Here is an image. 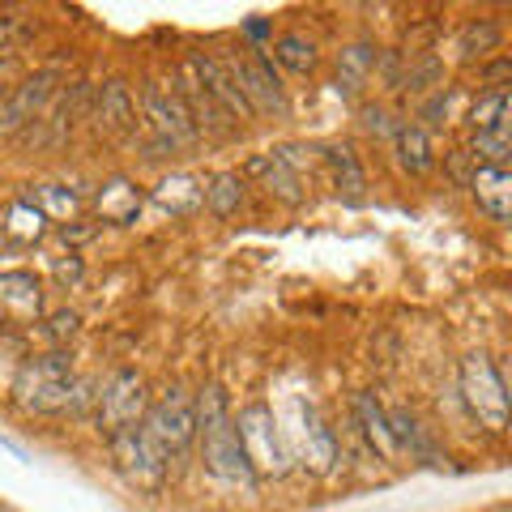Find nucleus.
<instances>
[{
  "mask_svg": "<svg viewBox=\"0 0 512 512\" xmlns=\"http://www.w3.org/2000/svg\"><path fill=\"white\" fill-rule=\"evenodd\" d=\"M419 128L427 133V128H444V120H448V90H436V94H427L423 99V107H419Z\"/></svg>",
  "mask_w": 512,
  "mask_h": 512,
  "instance_id": "nucleus-31",
  "label": "nucleus"
},
{
  "mask_svg": "<svg viewBox=\"0 0 512 512\" xmlns=\"http://www.w3.org/2000/svg\"><path fill=\"white\" fill-rule=\"evenodd\" d=\"M222 64L231 69L239 94H244V103L252 107V116H278L282 120L286 111H291L282 77L274 73V60H269L261 47H244L239 56H227Z\"/></svg>",
  "mask_w": 512,
  "mask_h": 512,
  "instance_id": "nucleus-7",
  "label": "nucleus"
},
{
  "mask_svg": "<svg viewBox=\"0 0 512 512\" xmlns=\"http://www.w3.org/2000/svg\"><path fill=\"white\" fill-rule=\"evenodd\" d=\"M77 329H82V316H77L73 308H60V312H47L43 316V338L52 342V350H60Z\"/></svg>",
  "mask_w": 512,
  "mask_h": 512,
  "instance_id": "nucleus-30",
  "label": "nucleus"
},
{
  "mask_svg": "<svg viewBox=\"0 0 512 512\" xmlns=\"http://www.w3.org/2000/svg\"><path fill=\"white\" fill-rule=\"evenodd\" d=\"M184 69L197 77L201 82V90L210 94V99L227 111V116L235 120V124H248V120H256L252 116V107L244 103V94H239V86H235V77H231V69L222 64V56H214V52H188V60H184Z\"/></svg>",
  "mask_w": 512,
  "mask_h": 512,
  "instance_id": "nucleus-11",
  "label": "nucleus"
},
{
  "mask_svg": "<svg viewBox=\"0 0 512 512\" xmlns=\"http://www.w3.org/2000/svg\"><path fill=\"white\" fill-rule=\"evenodd\" d=\"M470 133H508V86H491L470 107Z\"/></svg>",
  "mask_w": 512,
  "mask_h": 512,
  "instance_id": "nucleus-23",
  "label": "nucleus"
},
{
  "mask_svg": "<svg viewBox=\"0 0 512 512\" xmlns=\"http://www.w3.org/2000/svg\"><path fill=\"white\" fill-rule=\"evenodd\" d=\"M244 188H248V180L239 171H214L210 180L201 184V205L214 218H231L239 205H244Z\"/></svg>",
  "mask_w": 512,
  "mask_h": 512,
  "instance_id": "nucleus-19",
  "label": "nucleus"
},
{
  "mask_svg": "<svg viewBox=\"0 0 512 512\" xmlns=\"http://www.w3.org/2000/svg\"><path fill=\"white\" fill-rule=\"evenodd\" d=\"M141 107H146V124H150V158H167V154H180V150H192L201 141L197 124H192L184 99L171 90H163L158 82H146L141 90Z\"/></svg>",
  "mask_w": 512,
  "mask_h": 512,
  "instance_id": "nucleus-4",
  "label": "nucleus"
},
{
  "mask_svg": "<svg viewBox=\"0 0 512 512\" xmlns=\"http://www.w3.org/2000/svg\"><path fill=\"white\" fill-rule=\"evenodd\" d=\"M94 231L90 227H73V222H64V227H60V239H64V244H82V239H90Z\"/></svg>",
  "mask_w": 512,
  "mask_h": 512,
  "instance_id": "nucleus-34",
  "label": "nucleus"
},
{
  "mask_svg": "<svg viewBox=\"0 0 512 512\" xmlns=\"http://www.w3.org/2000/svg\"><path fill=\"white\" fill-rule=\"evenodd\" d=\"M248 175H261V184L269 188V197H278L286 205H299L303 201V180H299V171L291 158H282V154H256L252 163H248Z\"/></svg>",
  "mask_w": 512,
  "mask_h": 512,
  "instance_id": "nucleus-18",
  "label": "nucleus"
},
{
  "mask_svg": "<svg viewBox=\"0 0 512 512\" xmlns=\"http://www.w3.org/2000/svg\"><path fill=\"white\" fill-rule=\"evenodd\" d=\"M397 163H402V171L410 175H427L431 167H436V150H431V137L423 133L419 124H397Z\"/></svg>",
  "mask_w": 512,
  "mask_h": 512,
  "instance_id": "nucleus-20",
  "label": "nucleus"
},
{
  "mask_svg": "<svg viewBox=\"0 0 512 512\" xmlns=\"http://www.w3.org/2000/svg\"><path fill=\"white\" fill-rule=\"evenodd\" d=\"M235 436H239V444H244V457H248L256 478H282L286 470H291V453H286L278 419L265 402H252V406L239 410Z\"/></svg>",
  "mask_w": 512,
  "mask_h": 512,
  "instance_id": "nucleus-5",
  "label": "nucleus"
},
{
  "mask_svg": "<svg viewBox=\"0 0 512 512\" xmlns=\"http://www.w3.org/2000/svg\"><path fill=\"white\" fill-rule=\"evenodd\" d=\"M461 154H466L474 167H504L508 171L512 141H508V133H470V141H466V150Z\"/></svg>",
  "mask_w": 512,
  "mask_h": 512,
  "instance_id": "nucleus-27",
  "label": "nucleus"
},
{
  "mask_svg": "<svg viewBox=\"0 0 512 512\" xmlns=\"http://www.w3.org/2000/svg\"><path fill=\"white\" fill-rule=\"evenodd\" d=\"M73 355L69 350H43L30 355L18 376H13V402L26 414H69V397H73Z\"/></svg>",
  "mask_w": 512,
  "mask_h": 512,
  "instance_id": "nucleus-2",
  "label": "nucleus"
},
{
  "mask_svg": "<svg viewBox=\"0 0 512 512\" xmlns=\"http://www.w3.org/2000/svg\"><path fill=\"white\" fill-rule=\"evenodd\" d=\"M22 320L35 325L43 320V282L30 269H5L0 274V320Z\"/></svg>",
  "mask_w": 512,
  "mask_h": 512,
  "instance_id": "nucleus-12",
  "label": "nucleus"
},
{
  "mask_svg": "<svg viewBox=\"0 0 512 512\" xmlns=\"http://www.w3.org/2000/svg\"><path fill=\"white\" fill-rule=\"evenodd\" d=\"M274 60L282 64V69H291V73H312L320 64V52H316V43L308 35L286 30V35L274 39Z\"/></svg>",
  "mask_w": 512,
  "mask_h": 512,
  "instance_id": "nucleus-25",
  "label": "nucleus"
},
{
  "mask_svg": "<svg viewBox=\"0 0 512 512\" xmlns=\"http://www.w3.org/2000/svg\"><path fill=\"white\" fill-rule=\"evenodd\" d=\"M376 64H380V47L376 43H346L342 52H338V64H333V86H338L342 99H359L363 86L372 82V73H376Z\"/></svg>",
  "mask_w": 512,
  "mask_h": 512,
  "instance_id": "nucleus-15",
  "label": "nucleus"
},
{
  "mask_svg": "<svg viewBox=\"0 0 512 512\" xmlns=\"http://www.w3.org/2000/svg\"><path fill=\"white\" fill-rule=\"evenodd\" d=\"M154 201L171 214H192V210H201V184L192 180V175H167V180L154 188Z\"/></svg>",
  "mask_w": 512,
  "mask_h": 512,
  "instance_id": "nucleus-26",
  "label": "nucleus"
},
{
  "mask_svg": "<svg viewBox=\"0 0 512 512\" xmlns=\"http://www.w3.org/2000/svg\"><path fill=\"white\" fill-rule=\"evenodd\" d=\"M150 406V393H146V380H141L133 367H120V372H111L99 393H94V419H99L103 436L111 431H124V427H137L141 414Z\"/></svg>",
  "mask_w": 512,
  "mask_h": 512,
  "instance_id": "nucleus-9",
  "label": "nucleus"
},
{
  "mask_svg": "<svg viewBox=\"0 0 512 512\" xmlns=\"http://www.w3.org/2000/svg\"><path fill=\"white\" fill-rule=\"evenodd\" d=\"M107 448H111V461H116V470L137 491H150L154 495V491L167 487V466H171V461L150 444V436L141 431V423L137 427H124V431H111Z\"/></svg>",
  "mask_w": 512,
  "mask_h": 512,
  "instance_id": "nucleus-8",
  "label": "nucleus"
},
{
  "mask_svg": "<svg viewBox=\"0 0 512 512\" xmlns=\"http://www.w3.org/2000/svg\"><path fill=\"white\" fill-rule=\"evenodd\" d=\"M0 333H5V320H0Z\"/></svg>",
  "mask_w": 512,
  "mask_h": 512,
  "instance_id": "nucleus-38",
  "label": "nucleus"
},
{
  "mask_svg": "<svg viewBox=\"0 0 512 512\" xmlns=\"http://www.w3.org/2000/svg\"><path fill=\"white\" fill-rule=\"evenodd\" d=\"M192 402H197V444H201L205 470H210L218 483L252 491L261 478L252 474L244 444L235 436V414H231V402H227V393H222V384H205Z\"/></svg>",
  "mask_w": 512,
  "mask_h": 512,
  "instance_id": "nucleus-1",
  "label": "nucleus"
},
{
  "mask_svg": "<svg viewBox=\"0 0 512 512\" xmlns=\"http://www.w3.org/2000/svg\"><path fill=\"white\" fill-rule=\"evenodd\" d=\"M141 431H146L150 444L167 461L197 444V402H192V393L184 384H167V389L154 397L146 414H141Z\"/></svg>",
  "mask_w": 512,
  "mask_h": 512,
  "instance_id": "nucleus-3",
  "label": "nucleus"
},
{
  "mask_svg": "<svg viewBox=\"0 0 512 512\" xmlns=\"http://www.w3.org/2000/svg\"><path fill=\"white\" fill-rule=\"evenodd\" d=\"M141 205H146V192L128 175H111L94 192V214H99V222H111V227H128L141 214Z\"/></svg>",
  "mask_w": 512,
  "mask_h": 512,
  "instance_id": "nucleus-14",
  "label": "nucleus"
},
{
  "mask_svg": "<svg viewBox=\"0 0 512 512\" xmlns=\"http://www.w3.org/2000/svg\"><path fill=\"white\" fill-rule=\"evenodd\" d=\"M466 188L474 192L478 210L495 222H508L512 218V175L504 167H474Z\"/></svg>",
  "mask_w": 512,
  "mask_h": 512,
  "instance_id": "nucleus-16",
  "label": "nucleus"
},
{
  "mask_svg": "<svg viewBox=\"0 0 512 512\" xmlns=\"http://www.w3.org/2000/svg\"><path fill=\"white\" fill-rule=\"evenodd\" d=\"M5 231H9L13 239H26V244H35V239H43V231H47V218H43L30 201H13V205H9Z\"/></svg>",
  "mask_w": 512,
  "mask_h": 512,
  "instance_id": "nucleus-29",
  "label": "nucleus"
},
{
  "mask_svg": "<svg viewBox=\"0 0 512 512\" xmlns=\"http://www.w3.org/2000/svg\"><path fill=\"white\" fill-rule=\"evenodd\" d=\"M461 397H466L474 419L487 431L500 436L508 427V384L500 376V367H495V359L483 355V350H474V355L461 359Z\"/></svg>",
  "mask_w": 512,
  "mask_h": 512,
  "instance_id": "nucleus-6",
  "label": "nucleus"
},
{
  "mask_svg": "<svg viewBox=\"0 0 512 512\" xmlns=\"http://www.w3.org/2000/svg\"><path fill=\"white\" fill-rule=\"evenodd\" d=\"M13 73H18V64H13V60H0V86H9Z\"/></svg>",
  "mask_w": 512,
  "mask_h": 512,
  "instance_id": "nucleus-36",
  "label": "nucleus"
},
{
  "mask_svg": "<svg viewBox=\"0 0 512 512\" xmlns=\"http://www.w3.org/2000/svg\"><path fill=\"white\" fill-rule=\"evenodd\" d=\"M43 218H73L77 210H82V197L69 188H60V184H43L35 197H26Z\"/></svg>",
  "mask_w": 512,
  "mask_h": 512,
  "instance_id": "nucleus-28",
  "label": "nucleus"
},
{
  "mask_svg": "<svg viewBox=\"0 0 512 512\" xmlns=\"http://www.w3.org/2000/svg\"><path fill=\"white\" fill-rule=\"evenodd\" d=\"M94 124L107 137H128L137 128V103L124 77H107L99 86V94H94Z\"/></svg>",
  "mask_w": 512,
  "mask_h": 512,
  "instance_id": "nucleus-13",
  "label": "nucleus"
},
{
  "mask_svg": "<svg viewBox=\"0 0 512 512\" xmlns=\"http://www.w3.org/2000/svg\"><path fill=\"white\" fill-rule=\"evenodd\" d=\"M248 35L261 39V35H269V26H265V22H248Z\"/></svg>",
  "mask_w": 512,
  "mask_h": 512,
  "instance_id": "nucleus-37",
  "label": "nucleus"
},
{
  "mask_svg": "<svg viewBox=\"0 0 512 512\" xmlns=\"http://www.w3.org/2000/svg\"><path fill=\"white\" fill-rule=\"evenodd\" d=\"M487 77V82H495V86H504V73H508V60H495V64H487V69H478Z\"/></svg>",
  "mask_w": 512,
  "mask_h": 512,
  "instance_id": "nucleus-35",
  "label": "nucleus"
},
{
  "mask_svg": "<svg viewBox=\"0 0 512 512\" xmlns=\"http://www.w3.org/2000/svg\"><path fill=\"white\" fill-rule=\"evenodd\" d=\"M320 158L329 163L333 180H338V188H342V192H350V197H359V192L367 188V175H363L359 158H355V150H350V146H342V141H329V146H320Z\"/></svg>",
  "mask_w": 512,
  "mask_h": 512,
  "instance_id": "nucleus-24",
  "label": "nucleus"
},
{
  "mask_svg": "<svg viewBox=\"0 0 512 512\" xmlns=\"http://www.w3.org/2000/svg\"><path fill=\"white\" fill-rule=\"evenodd\" d=\"M359 116H363L359 124L367 128V133H397V124H389V116H384V111H380V107H363V111H359Z\"/></svg>",
  "mask_w": 512,
  "mask_h": 512,
  "instance_id": "nucleus-32",
  "label": "nucleus"
},
{
  "mask_svg": "<svg viewBox=\"0 0 512 512\" xmlns=\"http://www.w3.org/2000/svg\"><path fill=\"white\" fill-rule=\"evenodd\" d=\"M56 94H60L56 69H39V73L22 77V82H13L5 90V99H0V137H22L26 128L56 103Z\"/></svg>",
  "mask_w": 512,
  "mask_h": 512,
  "instance_id": "nucleus-10",
  "label": "nucleus"
},
{
  "mask_svg": "<svg viewBox=\"0 0 512 512\" xmlns=\"http://www.w3.org/2000/svg\"><path fill=\"white\" fill-rule=\"evenodd\" d=\"M52 274H56L60 286H73V282H82V261H77V256H69V261H64V256H60V261L52 265Z\"/></svg>",
  "mask_w": 512,
  "mask_h": 512,
  "instance_id": "nucleus-33",
  "label": "nucleus"
},
{
  "mask_svg": "<svg viewBox=\"0 0 512 512\" xmlns=\"http://www.w3.org/2000/svg\"><path fill=\"white\" fill-rule=\"evenodd\" d=\"M355 423H359L367 444H372L380 457H393L397 453V444L389 436V419H384V406L376 402V393H359L355 397Z\"/></svg>",
  "mask_w": 512,
  "mask_h": 512,
  "instance_id": "nucleus-21",
  "label": "nucleus"
},
{
  "mask_svg": "<svg viewBox=\"0 0 512 512\" xmlns=\"http://www.w3.org/2000/svg\"><path fill=\"white\" fill-rule=\"evenodd\" d=\"M299 414H303V461H308L312 474H329L333 466H338V436H333L325 414H320L312 402Z\"/></svg>",
  "mask_w": 512,
  "mask_h": 512,
  "instance_id": "nucleus-17",
  "label": "nucleus"
},
{
  "mask_svg": "<svg viewBox=\"0 0 512 512\" xmlns=\"http://www.w3.org/2000/svg\"><path fill=\"white\" fill-rule=\"evenodd\" d=\"M500 43H504L500 22H491V18H474V22L461 26V35H457V52H461V60H487L491 52H500Z\"/></svg>",
  "mask_w": 512,
  "mask_h": 512,
  "instance_id": "nucleus-22",
  "label": "nucleus"
}]
</instances>
